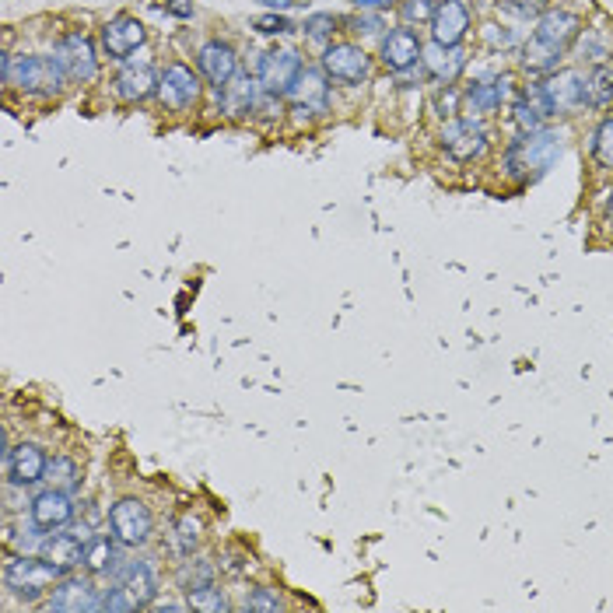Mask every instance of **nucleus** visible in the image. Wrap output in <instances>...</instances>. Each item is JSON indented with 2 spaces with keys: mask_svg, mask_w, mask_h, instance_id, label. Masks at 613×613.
<instances>
[{
  "mask_svg": "<svg viewBox=\"0 0 613 613\" xmlns=\"http://www.w3.org/2000/svg\"><path fill=\"white\" fill-rule=\"evenodd\" d=\"M585 92H589V106L592 109H603L613 102V67L599 64L596 71L585 78Z\"/></svg>",
  "mask_w": 613,
  "mask_h": 613,
  "instance_id": "27",
  "label": "nucleus"
},
{
  "mask_svg": "<svg viewBox=\"0 0 613 613\" xmlns=\"http://www.w3.org/2000/svg\"><path fill=\"white\" fill-rule=\"evenodd\" d=\"M144 39H148L144 25L130 15H120V18H113V22L102 25V46H106V53L113 60H127L134 50H141Z\"/></svg>",
  "mask_w": 613,
  "mask_h": 613,
  "instance_id": "13",
  "label": "nucleus"
},
{
  "mask_svg": "<svg viewBox=\"0 0 613 613\" xmlns=\"http://www.w3.org/2000/svg\"><path fill=\"white\" fill-rule=\"evenodd\" d=\"M561 158V141L550 130H533V134H519L512 148L505 151V172L512 179H529L547 172L550 165Z\"/></svg>",
  "mask_w": 613,
  "mask_h": 613,
  "instance_id": "2",
  "label": "nucleus"
},
{
  "mask_svg": "<svg viewBox=\"0 0 613 613\" xmlns=\"http://www.w3.org/2000/svg\"><path fill=\"white\" fill-rule=\"evenodd\" d=\"M85 564L92 575H102V571H113L116 568V547L109 536H95V540L85 543Z\"/></svg>",
  "mask_w": 613,
  "mask_h": 613,
  "instance_id": "26",
  "label": "nucleus"
},
{
  "mask_svg": "<svg viewBox=\"0 0 613 613\" xmlns=\"http://www.w3.org/2000/svg\"><path fill=\"white\" fill-rule=\"evenodd\" d=\"M60 578H64V571H60L57 564L46 561V557H11V561L4 564V585L22 599L43 596V592L53 589Z\"/></svg>",
  "mask_w": 613,
  "mask_h": 613,
  "instance_id": "5",
  "label": "nucleus"
},
{
  "mask_svg": "<svg viewBox=\"0 0 613 613\" xmlns=\"http://www.w3.org/2000/svg\"><path fill=\"white\" fill-rule=\"evenodd\" d=\"M169 11L179 18H190L193 15V0H169Z\"/></svg>",
  "mask_w": 613,
  "mask_h": 613,
  "instance_id": "42",
  "label": "nucleus"
},
{
  "mask_svg": "<svg viewBox=\"0 0 613 613\" xmlns=\"http://www.w3.org/2000/svg\"><path fill=\"white\" fill-rule=\"evenodd\" d=\"M302 74V57L295 50H274L260 60V88L270 95H288V88L295 85V78Z\"/></svg>",
  "mask_w": 613,
  "mask_h": 613,
  "instance_id": "11",
  "label": "nucleus"
},
{
  "mask_svg": "<svg viewBox=\"0 0 613 613\" xmlns=\"http://www.w3.org/2000/svg\"><path fill=\"white\" fill-rule=\"evenodd\" d=\"M256 29H260L263 36H284V32H291L295 25L281 15H263V18H256Z\"/></svg>",
  "mask_w": 613,
  "mask_h": 613,
  "instance_id": "38",
  "label": "nucleus"
},
{
  "mask_svg": "<svg viewBox=\"0 0 613 613\" xmlns=\"http://www.w3.org/2000/svg\"><path fill=\"white\" fill-rule=\"evenodd\" d=\"M351 29L354 32H365V36H368V32H379L382 22L375 15H361V18H354V22H351Z\"/></svg>",
  "mask_w": 613,
  "mask_h": 613,
  "instance_id": "41",
  "label": "nucleus"
},
{
  "mask_svg": "<svg viewBox=\"0 0 613 613\" xmlns=\"http://www.w3.org/2000/svg\"><path fill=\"white\" fill-rule=\"evenodd\" d=\"M498 4V11H505V15L512 18H540L543 11H547V0H494Z\"/></svg>",
  "mask_w": 613,
  "mask_h": 613,
  "instance_id": "34",
  "label": "nucleus"
},
{
  "mask_svg": "<svg viewBox=\"0 0 613 613\" xmlns=\"http://www.w3.org/2000/svg\"><path fill=\"white\" fill-rule=\"evenodd\" d=\"M99 610H137V603H134V596L120 585V589H109L106 596H102Z\"/></svg>",
  "mask_w": 613,
  "mask_h": 613,
  "instance_id": "37",
  "label": "nucleus"
},
{
  "mask_svg": "<svg viewBox=\"0 0 613 613\" xmlns=\"http://www.w3.org/2000/svg\"><path fill=\"white\" fill-rule=\"evenodd\" d=\"M466 29H470V8H466L463 0H442L435 18H431V36H435V43L459 46Z\"/></svg>",
  "mask_w": 613,
  "mask_h": 613,
  "instance_id": "17",
  "label": "nucleus"
},
{
  "mask_svg": "<svg viewBox=\"0 0 613 613\" xmlns=\"http://www.w3.org/2000/svg\"><path fill=\"white\" fill-rule=\"evenodd\" d=\"M438 4H442V0H400V15H403V22L421 25V22H431V18H435Z\"/></svg>",
  "mask_w": 613,
  "mask_h": 613,
  "instance_id": "35",
  "label": "nucleus"
},
{
  "mask_svg": "<svg viewBox=\"0 0 613 613\" xmlns=\"http://www.w3.org/2000/svg\"><path fill=\"white\" fill-rule=\"evenodd\" d=\"M442 148L456 162H473V158H480L487 151V130L473 116H456V120L445 123Z\"/></svg>",
  "mask_w": 613,
  "mask_h": 613,
  "instance_id": "8",
  "label": "nucleus"
},
{
  "mask_svg": "<svg viewBox=\"0 0 613 613\" xmlns=\"http://www.w3.org/2000/svg\"><path fill=\"white\" fill-rule=\"evenodd\" d=\"M288 99L298 113H309V116H319L326 113V102H330V85L319 71H309L302 67V74L295 78V85L288 88Z\"/></svg>",
  "mask_w": 613,
  "mask_h": 613,
  "instance_id": "14",
  "label": "nucleus"
},
{
  "mask_svg": "<svg viewBox=\"0 0 613 613\" xmlns=\"http://www.w3.org/2000/svg\"><path fill=\"white\" fill-rule=\"evenodd\" d=\"M323 74L340 85H361L372 74V57L354 43H333L323 50Z\"/></svg>",
  "mask_w": 613,
  "mask_h": 613,
  "instance_id": "7",
  "label": "nucleus"
},
{
  "mask_svg": "<svg viewBox=\"0 0 613 613\" xmlns=\"http://www.w3.org/2000/svg\"><path fill=\"white\" fill-rule=\"evenodd\" d=\"M592 158H596L599 169L613 172V120H603L592 130Z\"/></svg>",
  "mask_w": 613,
  "mask_h": 613,
  "instance_id": "30",
  "label": "nucleus"
},
{
  "mask_svg": "<svg viewBox=\"0 0 613 613\" xmlns=\"http://www.w3.org/2000/svg\"><path fill=\"white\" fill-rule=\"evenodd\" d=\"M102 599L95 596L92 582L88 578H60L53 585V599H50V610L57 613H88V610H99Z\"/></svg>",
  "mask_w": 613,
  "mask_h": 613,
  "instance_id": "16",
  "label": "nucleus"
},
{
  "mask_svg": "<svg viewBox=\"0 0 613 613\" xmlns=\"http://www.w3.org/2000/svg\"><path fill=\"white\" fill-rule=\"evenodd\" d=\"M526 99L540 109L543 116H561V113H578L582 106H589V92H585V78L578 71H557L547 81L533 85L526 92Z\"/></svg>",
  "mask_w": 613,
  "mask_h": 613,
  "instance_id": "3",
  "label": "nucleus"
},
{
  "mask_svg": "<svg viewBox=\"0 0 613 613\" xmlns=\"http://www.w3.org/2000/svg\"><path fill=\"white\" fill-rule=\"evenodd\" d=\"M260 4H267V8H274V11H291V8H298V0H260Z\"/></svg>",
  "mask_w": 613,
  "mask_h": 613,
  "instance_id": "43",
  "label": "nucleus"
},
{
  "mask_svg": "<svg viewBox=\"0 0 613 613\" xmlns=\"http://www.w3.org/2000/svg\"><path fill=\"white\" fill-rule=\"evenodd\" d=\"M179 585H183V592H197V589L214 585V564L211 561H186L183 568H179Z\"/></svg>",
  "mask_w": 613,
  "mask_h": 613,
  "instance_id": "29",
  "label": "nucleus"
},
{
  "mask_svg": "<svg viewBox=\"0 0 613 613\" xmlns=\"http://www.w3.org/2000/svg\"><path fill=\"white\" fill-rule=\"evenodd\" d=\"M246 610H281V599L270 589H253L246 599Z\"/></svg>",
  "mask_w": 613,
  "mask_h": 613,
  "instance_id": "39",
  "label": "nucleus"
},
{
  "mask_svg": "<svg viewBox=\"0 0 613 613\" xmlns=\"http://www.w3.org/2000/svg\"><path fill=\"white\" fill-rule=\"evenodd\" d=\"M424 78H428L424 64H414V67H403V71H396V85H400V88H414V85H421Z\"/></svg>",
  "mask_w": 613,
  "mask_h": 613,
  "instance_id": "40",
  "label": "nucleus"
},
{
  "mask_svg": "<svg viewBox=\"0 0 613 613\" xmlns=\"http://www.w3.org/2000/svg\"><path fill=\"white\" fill-rule=\"evenodd\" d=\"M53 60L64 67L67 78L81 81V85H85V81H92L95 71H99L95 46H92V39H88L85 32H67V36L57 43V50H53Z\"/></svg>",
  "mask_w": 613,
  "mask_h": 613,
  "instance_id": "9",
  "label": "nucleus"
},
{
  "mask_svg": "<svg viewBox=\"0 0 613 613\" xmlns=\"http://www.w3.org/2000/svg\"><path fill=\"white\" fill-rule=\"evenodd\" d=\"M4 81L29 95L50 99V95L64 92L67 74H64V67L50 57H18L15 64H11V57H4Z\"/></svg>",
  "mask_w": 613,
  "mask_h": 613,
  "instance_id": "4",
  "label": "nucleus"
},
{
  "mask_svg": "<svg viewBox=\"0 0 613 613\" xmlns=\"http://www.w3.org/2000/svg\"><path fill=\"white\" fill-rule=\"evenodd\" d=\"M512 78H498V81H473L463 88V113L470 116H487L501 106V102L512 95Z\"/></svg>",
  "mask_w": 613,
  "mask_h": 613,
  "instance_id": "21",
  "label": "nucleus"
},
{
  "mask_svg": "<svg viewBox=\"0 0 613 613\" xmlns=\"http://www.w3.org/2000/svg\"><path fill=\"white\" fill-rule=\"evenodd\" d=\"M337 32V18L333 15H312L305 18V36L312 39V43H326V39Z\"/></svg>",
  "mask_w": 613,
  "mask_h": 613,
  "instance_id": "36",
  "label": "nucleus"
},
{
  "mask_svg": "<svg viewBox=\"0 0 613 613\" xmlns=\"http://www.w3.org/2000/svg\"><path fill=\"white\" fill-rule=\"evenodd\" d=\"M197 64H200V74L211 81L214 88L228 85V81L239 74V57L228 43H204L197 53Z\"/></svg>",
  "mask_w": 613,
  "mask_h": 613,
  "instance_id": "18",
  "label": "nucleus"
},
{
  "mask_svg": "<svg viewBox=\"0 0 613 613\" xmlns=\"http://www.w3.org/2000/svg\"><path fill=\"white\" fill-rule=\"evenodd\" d=\"M186 606H190V610H204V613H225L228 599H225V592H221V589L207 585V589L186 592Z\"/></svg>",
  "mask_w": 613,
  "mask_h": 613,
  "instance_id": "31",
  "label": "nucleus"
},
{
  "mask_svg": "<svg viewBox=\"0 0 613 613\" xmlns=\"http://www.w3.org/2000/svg\"><path fill=\"white\" fill-rule=\"evenodd\" d=\"M109 529H113V540L123 547H144L151 540L155 519H151V508L144 501L123 498L109 508Z\"/></svg>",
  "mask_w": 613,
  "mask_h": 613,
  "instance_id": "6",
  "label": "nucleus"
},
{
  "mask_svg": "<svg viewBox=\"0 0 613 613\" xmlns=\"http://www.w3.org/2000/svg\"><path fill=\"white\" fill-rule=\"evenodd\" d=\"M158 99L172 113H186L200 99V78L186 64H169L158 78Z\"/></svg>",
  "mask_w": 613,
  "mask_h": 613,
  "instance_id": "10",
  "label": "nucleus"
},
{
  "mask_svg": "<svg viewBox=\"0 0 613 613\" xmlns=\"http://www.w3.org/2000/svg\"><path fill=\"white\" fill-rule=\"evenodd\" d=\"M4 466H8L11 484L32 487V484H39V480H46V466H50V459H46V452L39 449L36 442H22V445H15V449H8Z\"/></svg>",
  "mask_w": 613,
  "mask_h": 613,
  "instance_id": "12",
  "label": "nucleus"
},
{
  "mask_svg": "<svg viewBox=\"0 0 613 613\" xmlns=\"http://www.w3.org/2000/svg\"><path fill=\"white\" fill-rule=\"evenodd\" d=\"M214 92H218V102H221V109H225L228 116H246V113H253V106H256V99H260L263 88L256 85V81L239 78V74H235L228 85L214 88Z\"/></svg>",
  "mask_w": 613,
  "mask_h": 613,
  "instance_id": "24",
  "label": "nucleus"
},
{
  "mask_svg": "<svg viewBox=\"0 0 613 613\" xmlns=\"http://www.w3.org/2000/svg\"><path fill=\"white\" fill-rule=\"evenodd\" d=\"M43 557L67 575L85 561V540L78 533H53L43 540Z\"/></svg>",
  "mask_w": 613,
  "mask_h": 613,
  "instance_id": "23",
  "label": "nucleus"
},
{
  "mask_svg": "<svg viewBox=\"0 0 613 613\" xmlns=\"http://www.w3.org/2000/svg\"><path fill=\"white\" fill-rule=\"evenodd\" d=\"M578 36H582V18L578 15H571V11H543L529 43L522 46V67L529 74L554 71L557 60L571 50Z\"/></svg>",
  "mask_w": 613,
  "mask_h": 613,
  "instance_id": "1",
  "label": "nucleus"
},
{
  "mask_svg": "<svg viewBox=\"0 0 613 613\" xmlns=\"http://www.w3.org/2000/svg\"><path fill=\"white\" fill-rule=\"evenodd\" d=\"M421 64L428 71V78H435L438 85H452V81L463 74L466 67V53L459 46H442V43H431L421 50Z\"/></svg>",
  "mask_w": 613,
  "mask_h": 613,
  "instance_id": "19",
  "label": "nucleus"
},
{
  "mask_svg": "<svg viewBox=\"0 0 613 613\" xmlns=\"http://www.w3.org/2000/svg\"><path fill=\"white\" fill-rule=\"evenodd\" d=\"M512 120H515V127H519L522 134H533V130H543V113H540V109H536L529 99L512 102Z\"/></svg>",
  "mask_w": 613,
  "mask_h": 613,
  "instance_id": "33",
  "label": "nucleus"
},
{
  "mask_svg": "<svg viewBox=\"0 0 613 613\" xmlns=\"http://www.w3.org/2000/svg\"><path fill=\"white\" fill-rule=\"evenodd\" d=\"M151 92H158V81L148 64H141V67L130 64L116 74V95H120L123 102H144Z\"/></svg>",
  "mask_w": 613,
  "mask_h": 613,
  "instance_id": "25",
  "label": "nucleus"
},
{
  "mask_svg": "<svg viewBox=\"0 0 613 613\" xmlns=\"http://www.w3.org/2000/svg\"><path fill=\"white\" fill-rule=\"evenodd\" d=\"M71 519H74V501L67 491L50 487V491H43L32 501V526L43 529V533H53V529L67 526Z\"/></svg>",
  "mask_w": 613,
  "mask_h": 613,
  "instance_id": "15",
  "label": "nucleus"
},
{
  "mask_svg": "<svg viewBox=\"0 0 613 613\" xmlns=\"http://www.w3.org/2000/svg\"><path fill=\"white\" fill-rule=\"evenodd\" d=\"M354 4H358L361 11H368V8H389L393 0H354Z\"/></svg>",
  "mask_w": 613,
  "mask_h": 613,
  "instance_id": "44",
  "label": "nucleus"
},
{
  "mask_svg": "<svg viewBox=\"0 0 613 613\" xmlns=\"http://www.w3.org/2000/svg\"><path fill=\"white\" fill-rule=\"evenodd\" d=\"M606 221H610V228H613V190H610V197H606Z\"/></svg>",
  "mask_w": 613,
  "mask_h": 613,
  "instance_id": "45",
  "label": "nucleus"
},
{
  "mask_svg": "<svg viewBox=\"0 0 613 613\" xmlns=\"http://www.w3.org/2000/svg\"><path fill=\"white\" fill-rule=\"evenodd\" d=\"M421 39L414 36V29H393L386 39H382V64L389 67V71H403V67H414L417 60H421Z\"/></svg>",
  "mask_w": 613,
  "mask_h": 613,
  "instance_id": "22",
  "label": "nucleus"
},
{
  "mask_svg": "<svg viewBox=\"0 0 613 613\" xmlns=\"http://www.w3.org/2000/svg\"><path fill=\"white\" fill-rule=\"evenodd\" d=\"M120 582H123V589L134 596L137 606L155 603V596H158V571H155V564H151L148 557H134V561L123 564V568H120Z\"/></svg>",
  "mask_w": 613,
  "mask_h": 613,
  "instance_id": "20",
  "label": "nucleus"
},
{
  "mask_svg": "<svg viewBox=\"0 0 613 613\" xmlns=\"http://www.w3.org/2000/svg\"><path fill=\"white\" fill-rule=\"evenodd\" d=\"M197 543H200V519L193 512L179 515V522H176V547L183 550V554H193V550H197Z\"/></svg>",
  "mask_w": 613,
  "mask_h": 613,
  "instance_id": "32",
  "label": "nucleus"
},
{
  "mask_svg": "<svg viewBox=\"0 0 613 613\" xmlns=\"http://www.w3.org/2000/svg\"><path fill=\"white\" fill-rule=\"evenodd\" d=\"M46 480H50V487H57V491H74L81 480V470L74 459L67 456H53L50 466H46Z\"/></svg>",
  "mask_w": 613,
  "mask_h": 613,
  "instance_id": "28",
  "label": "nucleus"
}]
</instances>
